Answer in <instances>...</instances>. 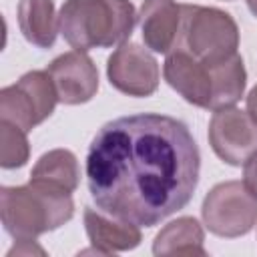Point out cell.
<instances>
[{
  "label": "cell",
  "mask_w": 257,
  "mask_h": 257,
  "mask_svg": "<svg viewBox=\"0 0 257 257\" xmlns=\"http://www.w3.org/2000/svg\"><path fill=\"white\" fill-rule=\"evenodd\" d=\"M84 171L98 209L139 227H155L193 199L201 153L185 122L141 112L96 131Z\"/></svg>",
  "instance_id": "cell-1"
},
{
  "label": "cell",
  "mask_w": 257,
  "mask_h": 257,
  "mask_svg": "<svg viewBox=\"0 0 257 257\" xmlns=\"http://www.w3.org/2000/svg\"><path fill=\"white\" fill-rule=\"evenodd\" d=\"M165 80L189 104L205 110L229 108L241 100L247 84V70L241 54L223 62H203L187 50L169 52L163 64Z\"/></svg>",
  "instance_id": "cell-2"
},
{
  "label": "cell",
  "mask_w": 257,
  "mask_h": 257,
  "mask_svg": "<svg viewBox=\"0 0 257 257\" xmlns=\"http://www.w3.org/2000/svg\"><path fill=\"white\" fill-rule=\"evenodd\" d=\"M72 215V193L36 181L0 189L2 225L14 241H34L38 235L68 223Z\"/></svg>",
  "instance_id": "cell-3"
},
{
  "label": "cell",
  "mask_w": 257,
  "mask_h": 257,
  "mask_svg": "<svg viewBox=\"0 0 257 257\" xmlns=\"http://www.w3.org/2000/svg\"><path fill=\"white\" fill-rule=\"evenodd\" d=\"M137 20L131 0H66L58 14L62 38L82 52L126 42Z\"/></svg>",
  "instance_id": "cell-4"
},
{
  "label": "cell",
  "mask_w": 257,
  "mask_h": 257,
  "mask_svg": "<svg viewBox=\"0 0 257 257\" xmlns=\"http://www.w3.org/2000/svg\"><path fill=\"white\" fill-rule=\"evenodd\" d=\"M183 50L203 62H223L237 54L239 26L235 18L213 6L181 4Z\"/></svg>",
  "instance_id": "cell-5"
},
{
  "label": "cell",
  "mask_w": 257,
  "mask_h": 257,
  "mask_svg": "<svg viewBox=\"0 0 257 257\" xmlns=\"http://www.w3.org/2000/svg\"><path fill=\"white\" fill-rule=\"evenodd\" d=\"M201 217L213 235L235 239L247 235L257 225V199L243 181H225L205 195Z\"/></svg>",
  "instance_id": "cell-6"
},
{
  "label": "cell",
  "mask_w": 257,
  "mask_h": 257,
  "mask_svg": "<svg viewBox=\"0 0 257 257\" xmlns=\"http://www.w3.org/2000/svg\"><path fill=\"white\" fill-rule=\"evenodd\" d=\"M56 102L58 96L48 72L30 70L0 90V120L28 133L54 112Z\"/></svg>",
  "instance_id": "cell-7"
},
{
  "label": "cell",
  "mask_w": 257,
  "mask_h": 257,
  "mask_svg": "<svg viewBox=\"0 0 257 257\" xmlns=\"http://www.w3.org/2000/svg\"><path fill=\"white\" fill-rule=\"evenodd\" d=\"M106 76L112 88L128 96H151L159 88V62L137 42H122L106 60Z\"/></svg>",
  "instance_id": "cell-8"
},
{
  "label": "cell",
  "mask_w": 257,
  "mask_h": 257,
  "mask_svg": "<svg viewBox=\"0 0 257 257\" xmlns=\"http://www.w3.org/2000/svg\"><path fill=\"white\" fill-rule=\"evenodd\" d=\"M207 137L213 153L233 167H241L257 151V122L235 106L213 112Z\"/></svg>",
  "instance_id": "cell-9"
},
{
  "label": "cell",
  "mask_w": 257,
  "mask_h": 257,
  "mask_svg": "<svg viewBox=\"0 0 257 257\" xmlns=\"http://www.w3.org/2000/svg\"><path fill=\"white\" fill-rule=\"evenodd\" d=\"M46 72L62 104H84L98 90L96 64L82 50H70L56 56Z\"/></svg>",
  "instance_id": "cell-10"
},
{
  "label": "cell",
  "mask_w": 257,
  "mask_h": 257,
  "mask_svg": "<svg viewBox=\"0 0 257 257\" xmlns=\"http://www.w3.org/2000/svg\"><path fill=\"white\" fill-rule=\"evenodd\" d=\"M84 229L90 245L98 255H112L118 251H131L143 241L139 225L104 213L102 209H84Z\"/></svg>",
  "instance_id": "cell-11"
},
{
  "label": "cell",
  "mask_w": 257,
  "mask_h": 257,
  "mask_svg": "<svg viewBox=\"0 0 257 257\" xmlns=\"http://www.w3.org/2000/svg\"><path fill=\"white\" fill-rule=\"evenodd\" d=\"M139 24L145 44L153 52L169 54L181 34V4L175 0H143Z\"/></svg>",
  "instance_id": "cell-12"
},
{
  "label": "cell",
  "mask_w": 257,
  "mask_h": 257,
  "mask_svg": "<svg viewBox=\"0 0 257 257\" xmlns=\"http://www.w3.org/2000/svg\"><path fill=\"white\" fill-rule=\"evenodd\" d=\"M16 14L20 32L30 44L38 48H50L54 44L60 24L52 0H20Z\"/></svg>",
  "instance_id": "cell-13"
},
{
  "label": "cell",
  "mask_w": 257,
  "mask_h": 257,
  "mask_svg": "<svg viewBox=\"0 0 257 257\" xmlns=\"http://www.w3.org/2000/svg\"><path fill=\"white\" fill-rule=\"evenodd\" d=\"M205 231L195 217H179L167 223L153 241L155 255H207Z\"/></svg>",
  "instance_id": "cell-14"
},
{
  "label": "cell",
  "mask_w": 257,
  "mask_h": 257,
  "mask_svg": "<svg viewBox=\"0 0 257 257\" xmlns=\"http://www.w3.org/2000/svg\"><path fill=\"white\" fill-rule=\"evenodd\" d=\"M30 181H36L66 193H74L80 181V169L74 153L68 149H52L44 153L32 167Z\"/></svg>",
  "instance_id": "cell-15"
},
{
  "label": "cell",
  "mask_w": 257,
  "mask_h": 257,
  "mask_svg": "<svg viewBox=\"0 0 257 257\" xmlns=\"http://www.w3.org/2000/svg\"><path fill=\"white\" fill-rule=\"evenodd\" d=\"M30 157V145L26 131L20 126L0 120V167L2 169H20Z\"/></svg>",
  "instance_id": "cell-16"
},
{
  "label": "cell",
  "mask_w": 257,
  "mask_h": 257,
  "mask_svg": "<svg viewBox=\"0 0 257 257\" xmlns=\"http://www.w3.org/2000/svg\"><path fill=\"white\" fill-rule=\"evenodd\" d=\"M243 185L257 199V151L243 163Z\"/></svg>",
  "instance_id": "cell-17"
},
{
  "label": "cell",
  "mask_w": 257,
  "mask_h": 257,
  "mask_svg": "<svg viewBox=\"0 0 257 257\" xmlns=\"http://www.w3.org/2000/svg\"><path fill=\"white\" fill-rule=\"evenodd\" d=\"M30 255V253H38V255H44L46 251L40 247V245H36V241H16V245L8 251V257H12V255Z\"/></svg>",
  "instance_id": "cell-18"
},
{
  "label": "cell",
  "mask_w": 257,
  "mask_h": 257,
  "mask_svg": "<svg viewBox=\"0 0 257 257\" xmlns=\"http://www.w3.org/2000/svg\"><path fill=\"white\" fill-rule=\"evenodd\" d=\"M247 112L249 116L257 122V84L251 88V92L247 94Z\"/></svg>",
  "instance_id": "cell-19"
},
{
  "label": "cell",
  "mask_w": 257,
  "mask_h": 257,
  "mask_svg": "<svg viewBox=\"0 0 257 257\" xmlns=\"http://www.w3.org/2000/svg\"><path fill=\"white\" fill-rule=\"evenodd\" d=\"M247 6H249V10H251V14L257 18V0H247Z\"/></svg>",
  "instance_id": "cell-20"
}]
</instances>
